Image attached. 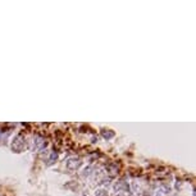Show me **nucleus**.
Returning a JSON list of instances; mask_svg holds the SVG:
<instances>
[]
</instances>
